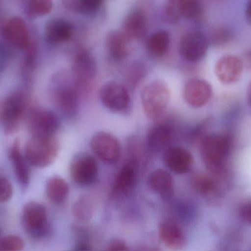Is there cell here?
Here are the masks:
<instances>
[{
    "mask_svg": "<svg viewBox=\"0 0 251 251\" xmlns=\"http://www.w3.org/2000/svg\"><path fill=\"white\" fill-rule=\"evenodd\" d=\"M199 146L202 161L210 173H222L231 153V137L226 134H209L203 137Z\"/></svg>",
    "mask_w": 251,
    "mask_h": 251,
    "instance_id": "obj_1",
    "label": "cell"
},
{
    "mask_svg": "<svg viewBox=\"0 0 251 251\" xmlns=\"http://www.w3.org/2000/svg\"><path fill=\"white\" fill-rule=\"evenodd\" d=\"M27 108V97L21 91L12 93L0 100V124L6 134H13L19 131Z\"/></svg>",
    "mask_w": 251,
    "mask_h": 251,
    "instance_id": "obj_2",
    "label": "cell"
},
{
    "mask_svg": "<svg viewBox=\"0 0 251 251\" xmlns=\"http://www.w3.org/2000/svg\"><path fill=\"white\" fill-rule=\"evenodd\" d=\"M171 98L169 87L163 81L148 84L141 93V103L145 114L152 121H157L165 114Z\"/></svg>",
    "mask_w": 251,
    "mask_h": 251,
    "instance_id": "obj_3",
    "label": "cell"
},
{
    "mask_svg": "<svg viewBox=\"0 0 251 251\" xmlns=\"http://www.w3.org/2000/svg\"><path fill=\"white\" fill-rule=\"evenodd\" d=\"M60 144L55 137H32L25 146L28 163L35 167L44 168L55 161Z\"/></svg>",
    "mask_w": 251,
    "mask_h": 251,
    "instance_id": "obj_4",
    "label": "cell"
},
{
    "mask_svg": "<svg viewBox=\"0 0 251 251\" xmlns=\"http://www.w3.org/2000/svg\"><path fill=\"white\" fill-rule=\"evenodd\" d=\"M52 99L54 105L68 118L76 116L79 111V93L75 84L58 77L52 87Z\"/></svg>",
    "mask_w": 251,
    "mask_h": 251,
    "instance_id": "obj_5",
    "label": "cell"
},
{
    "mask_svg": "<svg viewBox=\"0 0 251 251\" xmlns=\"http://www.w3.org/2000/svg\"><path fill=\"white\" fill-rule=\"evenodd\" d=\"M22 222L24 229L33 238H43L50 232L47 209L38 202H29L24 206Z\"/></svg>",
    "mask_w": 251,
    "mask_h": 251,
    "instance_id": "obj_6",
    "label": "cell"
},
{
    "mask_svg": "<svg viewBox=\"0 0 251 251\" xmlns=\"http://www.w3.org/2000/svg\"><path fill=\"white\" fill-rule=\"evenodd\" d=\"M100 97L103 106L115 113H125L131 106V97L126 88L114 81L107 83L101 87Z\"/></svg>",
    "mask_w": 251,
    "mask_h": 251,
    "instance_id": "obj_7",
    "label": "cell"
},
{
    "mask_svg": "<svg viewBox=\"0 0 251 251\" xmlns=\"http://www.w3.org/2000/svg\"><path fill=\"white\" fill-rule=\"evenodd\" d=\"M91 150L100 160L109 165L116 164L121 156V146L118 139L110 133H97L90 141Z\"/></svg>",
    "mask_w": 251,
    "mask_h": 251,
    "instance_id": "obj_8",
    "label": "cell"
},
{
    "mask_svg": "<svg viewBox=\"0 0 251 251\" xmlns=\"http://www.w3.org/2000/svg\"><path fill=\"white\" fill-rule=\"evenodd\" d=\"M98 164L94 156L88 153L76 155L70 165L72 180L78 185L92 184L98 175Z\"/></svg>",
    "mask_w": 251,
    "mask_h": 251,
    "instance_id": "obj_9",
    "label": "cell"
},
{
    "mask_svg": "<svg viewBox=\"0 0 251 251\" xmlns=\"http://www.w3.org/2000/svg\"><path fill=\"white\" fill-rule=\"evenodd\" d=\"M28 127L32 137H54L59 128V120L51 111L32 109L28 116Z\"/></svg>",
    "mask_w": 251,
    "mask_h": 251,
    "instance_id": "obj_10",
    "label": "cell"
},
{
    "mask_svg": "<svg viewBox=\"0 0 251 251\" xmlns=\"http://www.w3.org/2000/svg\"><path fill=\"white\" fill-rule=\"evenodd\" d=\"M208 47L209 41L202 32L199 31L187 32L180 41V56L187 61L197 63L205 57Z\"/></svg>",
    "mask_w": 251,
    "mask_h": 251,
    "instance_id": "obj_11",
    "label": "cell"
},
{
    "mask_svg": "<svg viewBox=\"0 0 251 251\" xmlns=\"http://www.w3.org/2000/svg\"><path fill=\"white\" fill-rule=\"evenodd\" d=\"M201 14L200 0H168L165 4V17L172 23H177L183 19L197 20Z\"/></svg>",
    "mask_w": 251,
    "mask_h": 251,
    "instance_id": "obj_12",
    "label": "cell"
},
{
    "mask_svg": "<svg viewBox=\"0 0 251 251\" xmlns=\"http://www.w3.org/2000/svg\"><path fill=\"white\" fill-rule=\"evenodd\" d=\"M212 96V85L204 80L193 78L184 85V98L191 107L198 109L206 106Z\"/></svg>",
    "mask_w": 251,
    "mask_h": 251,
    "instance_id": "obj_13",
    "label": "cell"
},
{
    "mask_svg": "<svg viewBox=\"0 0 251 251\" xmlns=\"http://www.w3.org/2000/svg\"><path fill=\"white\" fill-rule=\"evenodd\" d=\"M193 190L212 204L221 203L224 191L216 177L208 174H198L193 179Z\"/></svg>",
    "mask_w": 251,
    "mask_h": 251,
    "instance_id": "obj_14",
    "label": "cell"
},
{
    "mask_svg": "<svg viewBox=\"0 0 251 251\" xmlns=\"http://www.w3.org/2000/svg\"><path fill=\"white\" fill-rule=\"evenodd\" d=\"M244 68L241 57L228 55L221 57L217 62L215 73L222 84H232L241 78Z\"/></svg>",
    "mask_w": 251,
    "mask_h": 251,
    "instance_id": "obj_15",
    "label": "cell"
},
{
    "mask_svg": "<svg viewBox=\"0 0 251 251\" xmlns=\"http://www.w3.org/2000/svg\"><path fill=\"white\" fill-rule=\"evenodd\" d=\"M72 72L79 84H88L95 79L97 64L94 56L85 50H79L74 59Z\"/></svg>",
    "mask_w": 251,
    "mask_h": 251,
    "instance_id": "obj_16",
    "label": "cell"
},
{
    "mask_svg": "<svg viewBox=\"0 0 251 251\" xmlns=\"http://www.w3.org/2000/svg\"><path fill=\"white\" fill-rule=\"evenodd\" d=\"M163 162L172 172L185 174L191 170L194 159L191 153L184 147H169L164 152Z\"/></svg>",
    "mask_w": 251,
    "mask_h": 251,
    "instance_id": "obj_17",
    "label": "cell"
},
{
    "mask_svg": "<svg viewBox=\"0 0 251 251\" xmlns=\"http://www.w3.org/2000/svg\"><path fill=\"white\" fill-rule=\"evenodd\" d=\"M2 35L12 45L20 49L25 50L31 42L27 26L19 16L10 18L4 23Z\"/></svg>",
    "mask_w": 251,
    "mask_h": 251,
    "instance_id": "obj_18",
    "label": "cell"
},
{
    "mask_svg": "<svg viewBox=\"0 0 251 251\" xmlns=\"http://www.w3.org/2000/svg\"><path fill=\"white\" fill-rule=\"evenodd\" d=\"M137 161L130 159L119 171L113 185V193L116 197L128 195L136 184Z\"/></svg>",
    "mask_w": 251,
    "mask_h": 251,
    "instance_id": "obj_19",
    "label": "cell"
},
{
    "mask_svg": "<svg viewBox=\"0 0 251 251\" xmlns=\"http://www.w3.org/2000/svg\"><path fill=\"white\" fill-rule=\"evenodd\" d=\"M73 34V25L66 19L57 18L51 19L46 25L44 38L49 44L57 45L70 40Z\"/></svg>",
    "mask_w": 251,
    "mask_h": 251,
    "instance_id": "obj_20",
    "label": "cell"
},
{
    "mask_svg": "<svg viewBox=\"0 0 251 251\" xmlns=\"http://www.w3.org/2000/svg\"><path fill=\"white\" fill-rule=\"evenodd\" d=\"M172 128L168 124L157 123L152 126L148 133L147 145L153 153L165 151L172 140Z\"/></svg>",
    "mask_w": 251,
    "mask_h": 251,
    "instance_id": "obj_21",
    "label": "cell"
},
{
    "mask_svg": "<svg viewBox=\"0 0 251 251\" xmlns=\"http://www.w3.org/2000/svg\"><path fill=\"white\" fill-rule=\"evenodd\" d=\"M159 237L162 243L171 250H181L186 239L180 227L172 221H165L159 227Z\"/></svg>",
    "mask_w": 251,
    "mask_h": 251,
    "instance_id": "obj_22",
    "label": "cell"
},
{
    "mask_svg": "<svg viewBox=\"0 0 251 251\" xmlns=\"http://www.w3.org/2000/svg\"><path fill=\"white\" fill-rule=\"evenodd\" d=\"M131 38L122 31H111L107 37L109 54L115 60H124L129 56L131 50Z\"/></svg>",
    "mask_w": 251,
    "mask_h": 251,
    "instance_id": "obj_23",
    "label": "cell"
},
{
    "mask_svg": "<svg viewBox=\"0 0 251 251\" xmlns=\"http://www.w3.org/2000/svg\"><path fill=\"white\" fill-rule=\"evenodd\" d=\"M149 187L159 194L161 198L168 201L174 195V179L168 171L157 169L150 174L148 180Z\"/></svg>",
    "mask_w": 251,
    "mask_h": 251,
    "instance_id": "obj_24",
    "label": "cell"
},
{
    "mask_svg": "<svg viewBox=\"0 0 251 251\" xmlns=\"http://www.w3.org/2000/svg\"><path fill=\"white\" fill-rule=\"evenodd\" d=\"M148 20L144 12L133 10L126 17L124 32L131 39H142L147 33Z\"/></svg>",
    "mask_w": 251,
    "mask_h": 251,
    "instance_id": "obj_25",
    "label": "cell"
},
{
    "mask_svg": "<svg viewBox=\"0 0 251 251\" xmlns=\"http://www.w3.org/2000/svg\"><path fill=\"white\" fill-rule=\"evenodd\" d=\"M20 145V141L16 139L10 147L9 157L13 164L18 181L22 186H26L29 182V169L26 157L22 155Z\"/></svg>",
    "mask_w": 251,
    "mask_h": 251,
    "instance_id": "obj_26",
    "label": "cell"
},
{
    "mask_svg": "<svg viewBox=\"0 0 251 251\" xmlns=\"http://www.w3.org/2000/svg\"><path fill=\"white\" fill-rule=\"evenodd\" d=\"M171 37L166 30H159L152 33L146 41L148 53L153 57L165 56L169 49Z\"/></svg>",
    "mask_w": 251,
    "mask_h": 251,
    "instance_id": "obj_27",
    "label": "cell"
},
{
    "mask_svg": "<svg viewBox=\"0 0 251 251\" xmlns=\"http://www.w3.org/2000/svg\"><path fill=\"white\" fill-rule=\"evenodd\" d=\"M46 193L51 201L60 204L67 198L69 193V185L61 177L53 176L47 181Z\"/></svg>",
    "mask_w": 251,
    "mask_h": 251,
    "instance_id": "obj_28",
    "label": "cell"
},
{
    "mask_svg": "<svg viewBox=\"0 0 251 251\" xmlns=\"http://www.w3.org/2000/svg\"><path fill=\"white\" fill-rule=\"evenodd\" d=\"M94 213V203L89 196L78 197L72 206V215L76 221L87 222L92 218Z\"/></svg>",
    "mask_w": 251,
    "mask_h": 251,
    "instance_id": "obj_29",
    "label": "cell"
},
{
    "mask_svg": "<svg viewBox=\"0 0 251 251\" xmlns=\"http://www.w3.org/2000/svg\"><path fill=\"white\" fill-rule=\"evenodd\" d=\"M52 8V0H29L26 12L29 17L35 18L49 14Z\"/></svg>",
    "mask_w": 251,
    "mask_h": 251,
    "instance_id": "obj_30",
    "label": "cell"
},
{
    "mask_svg": "<svg viewBox=\"0 0 251 251\" xmlns=\"http://www.w3.org/2000/svg\"><path fill=\"white\" fill-rule=\"evenodd\" d=\"M145 74H146V69L144 65L138 62L131 65L126 75L128 84L131 87H135L141 80L144 78Z\"/></svg>",
    "mask_w": 251,
    "mask_h": 251,
    "instance_id": "obj_31",
    "label": "cell"
},
{
    "mask_svg": "<svg viewBox=\"0 0 251 251\" xmlns=\"http://www.w3.org/2000/svg\"><path fill=\"white\" fill-rule=\"evenodd\" d=\"M25 243L19 236L9 235L0 240V251H19L24 249Z\"/></svg>",
    "mask_w": 251,
    "mask_h": 251,
    "instance_id": "obj_32",
    "label": "cell"
},
{
    "mask_svg": "<svg viewBox=\"0 0 251 251\" xmlns=\"http://www.w3.org/2000/svg\"><path fill=\"white\" fill-rule=\"evenodd\" d=\"M231 39V32L224 28H218L214 30L211 38V43L214 47H224Z\"/></svg>",
    "mask_w": 251,
    "mask_h": 251,
    "instance_id": "obj_33",
    "label": "cell"
},
{
    "mask_svg": "<svg viewBox=\"0 0 251 251\" xmlns=\"http://www.w3.org/2000/svg\"><path fill=\"white\" fill-rule=\"evenodd\" d=\"M13 193V187L10 181L4 177H0V203L10 200Z\"/></svg>",
    "mask_w": 251,
    "mask_h": 251,
    "instance_id": "obj_34",
    "label": "cell"
},
{
    "mask_svg": "<svg viewBox=\"0 0 251 251\" xmlns=\"http://www.w3.org/2000/svg\"><path fill=\"white\" fill-rule=\"evenodd\" d=\"M104 1V0H84L80 13L90 15L97 13L103 5Z\"/></svg>",
    "mask_w": 251,
    "mask_h": 251,
    "instance_id": "obj_35",
    "label": "cell"
},
{
    "mask_svg": "<svg viewBox=\"0 0 251 251\" xmlns=\"http://www.w3.org/2000/svg\"><path fill=\"white\" fill-rule=\"evenodd\" d=\"M63 6L67 10L80 13L84 0H62Z\"/></svg>",
    "mask_w": 251,
    "mask_h": 251,
    "instance_id": "obj_36",
    "label": "cell"
},
{
    "mask_svg": "<svg viewBox=\"0 0 251 251\" xmlns=\"http://www.w3.org/2000/svg\"><path fill=\"white\" fill-rule=\"evenodd\" d=\"M107 251H128V248L126 242L122 240H113L108 243L106 248Z\"/></svg>",
    "mask_w": 251,
    "mask_h": 251,
    "instance_id": "obj_37",
    "label": "cell"
},
{
    "mask_svg": "<svg viewBox=\"0 0 251 251\" xmlns=\"http://www.w3.org/2000/svg\"><path fill=\"white\" fill-rule=\"evenodd\" d=\"M240 215L246 222L251 224V200L246 202L240 208Z\"/></svg>",
    "mask_w": 251,
    "mask_h": 251,
    "instance_id": "obj_38",
    "label": "cell"
},
{
    "mask_svg": "<svg viewBox=\"0 0 251 251\" xmlns=\"http://www.w3.org/2000/svg\"><path fill=\"white\" fill-rule=\"evenodd\" d=\"M242 60H243L244 67L251 70V50H248L243 54Z\"/></svg>",
    "mask_w": 251,
    "mask_h": 251,
    "instance_id": "obj_39",
    "label": "cell"
},
{
    "mask_svg": "<svg viewBox=\"0 0 251 251\" xmlns=\"http://www.w3.org/2000/svg\"><path fill=\"white\" fill-rule=\"evenodd\" d=\"M246 19L248 23L251 25V0H249L246 5Z\"/></svg>",
    "mask_w": 251,
    "mask_h": 251,
    "instance_id": "obj_40",
    "label": "cell"
},
{
    "mask_svg": "<svg viewBox=\"0 0 251 251\" xmlns=\"http://www.w3.org/2000/svg\"><path fill=\"white\" fill-rule=\"evenodd\" d=\"M247 97L249 104L251 106V84H249V88H248Z\"/></svg>",
    "mask_w": 251,
    "mask_h": 251,
    "instance_id": "obj_41",
    "label": "cell"
},
{
    "mask_svg": "<svg viewBox=\"0 0 251 251\" xmlns=\"http://www.w3.org/2000/svg\"><path fill=\"white\" fill-rule=\"evenodd\" d=\"M1 228H0V235H1Z\"/></svg>",
    "mask_w": 251,
    "mask_h": 251,
    "instance_id": "obj_42",
    "label": "cell"
}]
</instances>
